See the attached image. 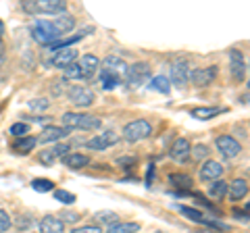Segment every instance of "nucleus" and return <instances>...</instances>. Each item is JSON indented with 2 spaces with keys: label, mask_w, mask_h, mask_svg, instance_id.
Instances as JSON below:
<instances>
[{
  "label": "nucleus",
  "mask_w": 250,
  "mask_h": 233,
  "mask_svg": "<svg viewBox=\"0 0 250 233\" xmlns=\"http://www.w3.org/2000/svg\"><path fill=\"white\" fill-rule=\"evenodd\" d=\"M48 106H50V102L46 98H34V100H29V108H31V111H36V113L46 111Z\"/></svg>",
  "instance_id": "nucleus-36"
},
{
  "label": "nucleus",
  "mask_w": 250,
  "mask_h": 233,
  "mask_svg": "<svg viewBox=\"0 0 250 233\" xmlns=\"http://www.w3.org/2000/svg\"><path fill=\"white\" fill-rule=\"evenodd\" d=\"M217 77V67H202V69H194L190 73V81L196 88H207L208 83H213V79Z\"/></svg>",
  "instance_id": "nucleus-10"
},
{
  "label": "nucleus",
  "mask_w": 250,
  "mask_h": 233,
  "mask_svg": "<svg viewBox=\"0 0 250 233\" xmlns=\"http://www.w3.org/2000/svg\"><path fill=\"white\" fill-rule=\"evenodd\" d=\"M200 179L202 181H217V179H221V175H223V165L221 162H217V160H205L202 162V167H200Z\"/></svg>",
  "instance_id": "nucleus-12"
},
{
  "label": "nucleus",
  "mask_w": 250,
  "mask_h": 233,
  "mask_svg": "<svg viewBox=\"0 0 250 233\" xmlns=\"http://www.w3.org/2000/svg\"><path fill=\"white\" fill-rule=\"evenodd\" d=\"M177 211L182 213L184 216H188L190 221H194V223H202V221H205V216H202V213H200V211H196V208H190V206H177Z\"/></svg>",
  "instance_id": "nucleus-32"
},
{
  "label": "nucleus",
  "mask_w": 250,
  "mask_h": 233,
  "mask_svg": "<svg viewBox=\"0 0 250 233\" xmlns=\"http://www.w3.org/2000/svg\"><path fill=\"white\" fill-rule=\"evenodd\" d=\"M31 36H34L36 42H40L42 46H48V48H50L54 42L61 40L59 32L52 27V23L46 21V19H38L34 25H31Z\"/></svg>",
  "instance_id": "nucleus-3"
},
{
  "label": "nucleus",
  "mask_w": 250,
  "mask_h": 233,
  "mask_svg": "<svg viewBox=\"0 0 250 233\" xmlns=\"http://www.w3.org/2000/svg\"><path fill=\"white\" fill-rule=\"evenodd\" d=\"M169 181L175 185L177 190H192V177L190 175H184V173H173V175H169Z\"/></svg>",
  "instance_id": "nucleus-25"
},
{
  "label": "nucleus",
  "mask_w": 250,
  "mask_h": 233,
  "mask_svg": "<svg viewBox=\"0 0 250 233\" xmlns=\"http://www.w3.org/2000/svg\"><path fill=\"white\" fill-rule=\"evenodd\" d=\"M94 219H96L98 223H104L108 227V225H113V223L119 221V214L113 213V211H98L96 214H94Z\"/></svg>",
  "instance_id": "nucleus-29"
},
{
  "label": "nucleus",
  "mask_w": 250,
  "mask_h": 233,
  "mask_svg": "<svg viewBox=\"0 0 250 233\" xmlns=\"http://www.w3.org/2000/svg\"><path fill=\"white\" fill-rule=\"evenodd\" d=\"M71 134V129H67V127H59V125H46L42 129V134L40 137H36L38 142H42V144H50V142H59V139H62L65 136Z\"/></svg>",
  "instance_id": "nucleus-14"
},
{
  "label": "nucleus",
  "mask_w": 250,
  "mask_h": 233,
  "mask_svg": "<svg viewBox=\"0 0 250 233\" xmlns=\"http://www.w3.org/2000/svg\"><path fill=\"white\" fill-rule=\"evenodd\" d=\"M69 150H71V146L62 142V144H57V146H54V148H52V154H54V158H62V156H67V152H69Z\"/></svg>",
  "instance_id": "nucleus-38"
},
{
  "label": "nucleus",
  "mask_w": 250,
  "mask_h": 233,
  "mask_svg": "<svg viewBox=\"0 0 250 233\" xmlns=\"http://www.w3.org/2000/svg\"><path fill=\"white\" fill-rule=\"evenodd\" d=\"M77 63V50L75 48H57L52 57V65L59 69H67L69 65Z\"/></svg>",
  "instance_id": "nucleus-13"
},
{
  "label": "nucleus",
  "mask_w": 250,
  "mask_h": 233,
  "mask_svg": "<svg viewBox=\"0 0 250 233\" xmlns=\"http://www.w3.org/2000/svg\"><path fill=\"white\" fill-rule=\"evenodd\" d=\"M4 60V54H2V48H0V63H2Z\"/></svg>",
  "instance_id": "nucleus-46"
},
{
  "label": "nucleus",
  "mask_w": 250,
  "mask_h": 233,
  "mask_svg": "<svg viewBox=\"0 0 250 233\" xmlns=\"http://www.w3.org/2000/svg\"><path fill=\"white\" fill-rule=\"evenodd\" d=\"M21 9L29 15H62L67 11V2H62V0H27V2H21Z\"/></svg>",
  "instance_id": "nucleus-1"
},
{
  "label": "nucleus",
  "mask_w": 250,
  "mask_h": 233,
  "mask_svg": "<svg viewBox=\"0 0 250 233\" xmlns=\"http://www.w3.org/2000/svg\"><path fill=\"white\" fill-rule=\"evenodd\" d=\"M38 229H40V233H65V223L54 214H46L38 225Z\"/></svg>",
  "instance_id": "nucleus-17"
},
{
  "label": "nucleus",
  "mask_w": 250,
  "mask_h": 233,
  "mask_svg": "<svg viewBox=\"0 0 250 233\" xmlns=\"http://www.w3.org/2000/svg\"><path fill=\"white\" fill-rule=\"evenodd\" d=\"M215 146H217V150L221 152V156H225V158H236L242 152V144L231 136H217Z\"/></svg>",
  "instance_id": "nucleus-8"
},
{
  "label": "nucleus",
  "mask_w": 250,
  "mask_h": 233,
  "mask_svg": "<svg viewBox=\"0 0 250 233\" xmlns=\"http://www.w3.org/2000/svg\"><path fill=\"white\" fill-rule=\"evenodd\" d=\"M15 225H17V229H21V231H23V229H29L31 225H34V221H31V216H29V214H21Z\"/></svg>",
  "instance_id": "nucleus-40"
},
{
  "label": "nucleus",
  "mask_w": 250,
  "mask_h": 233,
  "mask_svg": "<svg viewBox=\"0 0 250 233\" xmlns=\"http://www.w3.org/2000/svg\"><path fill=\"white\" fill-rule=\"evenodd\" d=\"M31 188H34L36 192L48 194V192H54V183L50 179H34L31 181Z\"/></svg>",
  "instance_id": "nucleus-33"
},
{
  "label": "nucleus",
  "mask_w": 250,
  "mask_h": 233,
  "mask_svg": "<svg viewBox=\"0 0 250 233\" xmlns=\"http://www.w3.org/2000/svg\"><path fill=\"white\" fill-rule=\"evenodd\" d=\"M198 233H215V231H198Z\"/></svg>",
  "instance_id": "nucleus-48"
},
{
  "label": "nucleus",
  "mask_w": 250,
  "mask_h": 233,
  "mask_svg": "<svg viewBox=\"0 0 250 233\" xmlns=\"http://www.w3.org/2000/svg\"><path fill=\"white\" fill-rule=\"evenodd\" d=\"M62 123H65L67 129H83V131H94L103 125L100 119L85 113H65L62 115Z\"/></svg>",
  "instance_id": "nucleus-2"
},
{
  "label": "nucleus",
  "mask_w": 250,
  "mask_h": 233,
  "mask_svg": "<svg viewBox=\"0 0 250 233\" xmlns=\"http://www.w3.org/2000/svg\"><path fill=\"white\" fill-rule=\"evenodd\" d=\"M117 162H119L121 167H131V165H136V158L134 156H121Z\"/></svg>",
  "instance_id": "nucleus-43"
},
{
  "label": "nucleus",
  "mask_w": 250,
  "mask_h": 233,
  "mask_svg": "<svg viewBox=\"0 0 250 233\" xmlns=\"http://www.w3.org/2000/svg\"><path fill=\"white\" fill-rule=\"evenodd\" d=\"M40 160L44 162V165H50V162L54 160V154H52V150H42V154H40Z\"/></svg>",
  "instance_id": "nucleus-42"
},
{
  "label": "nucleus",
  "mask_w": 250,
  "mask_h": 233,
  "mask_svg": "<svg viewBox=\"0 0 250 233\" xmlns=\"http://www.w3.org/2000/svg\"><path fill=\"white\" fill-rule=\"evenodd\" d=\"M117 142H119V136H117L115 131H104L103 136H94L92 139H88L85 146H88L90 150H106V148H111V146H115Z\"/></svg>",
  "instance_id": "nucleus-11"
},
{
  "label": "nucleus",
  "mask_w": 250,
  "mask_h": 233,
  "mask_svg": "<svg viewBox=\"0 0 250 233\" xmlns=\"http://www.w3.org/2000/svg\"><path fill=\"white\" fill-rule=\"evenodd\" d=\"M71 233H103L98 225H83V227H75Z\"/></svg>",
  "instance_id": "nucleus-41"
},
{
  "label": "nucleus",
  "mask_w": 250,
  "mask_h": 233,
  "mask_svg": "<svg viewBox=\"0 0 250 233\" xmlns=\"http://www.w3.org/2000/svg\"><path fill=\"white\" fill-rule=\"evenodd\" d=\"M150 134H152V125L146 119H136L123 127V137H125V142H129V144H136L140 139L148 137Z\"/></svg>",
  "instance_id": "nucleus-5"
},
{
  "label": "nucleus",
  "mask_w": 250,
  "mask_h": 233,
  "mask_svg": "<svg viewBox=\"0 0 250 233\" xmlns=\"http://www.w3.org/2000/svg\"><path fill=\"white\" fill-rule=\"evenodd\" d=\"M2 27H4V25H2V21H0V38H2Z\"/></svg>",
  "instance_id": "nucleus-47"
},
{
  "label": "nucleus",
  "mask_w": 250,
  "mask_h": 233,
  "mask_svg": "<svg viewBox=\"0 0 250 233\" xmlns=\"http://www.w3.org/2000/svg\"><path fill=\"white\" fill-rule=\"evenodd\" d=\"M225 194H228V183H225V181L217 179V181H210L208 183V196L210 198L221 200V198H225Z\"/></svg>",
  "instance_id": "nucleus-26"
},
{
  "label": "nucleus",
  "mask_w": 250,
  "mask_h": 233,
  "mask_svg": "<svg viewBox=\"0 0 250 233\" xmlns=\"http://www.w3.org/2000/svg\"><path fill=\"white\" fill-rule=\"evenodd\" d=\"M29 119L34 121V123H46V121L50 119V116H29Z\"/></svg>",
  "instance_id": "nucleus-45"
},
{
  "label": "nucleus",
  "mask_w": 250,
  "mask_h": 233,
  "mask_svg": "<svg viewBox=\"0 0 250 233\" xmlns=\"http://www.w3.org/2000/svg\"><path fill=\"white\" fill-rule=\"evenodd\" d=\"M65 79H88V77H85L80 63H73V65H69L65 69Z\"/></svg>",
  "instance_id": "nucleus-30"
},
{
  "label": "nucleus",
  "mask_w": 250,
  "mask_h": 233,
  "mask_svg": "<svg viewBox=\"0 0 250 233\" xmlns=\"http://www.w3.org/2000/svg\"><path fill=\"white\" fill-rule=\"evenodd\" d=\"M229 69H231V77L236 81H244L246 79V60H244V54L240 50L231 48L229 50Z\"/></svg>",
  "instance_id": "nucleus-9"
},
{
  "label": "nucleus",
  "mask_w": 250,
  "mask_h": 233,
  "mask_svg": "<svg viewBox=\"0 0 250 233\" xmlns=\"http://www.w3.org/2000/svg\"><path fill=\"white\" fill-rule=\"evenodd\" d=\"M190 63L186 58H177L173 65H171V81H173L177 88H186L190 83Z\"/></svg>",
  "instance_id": "nucleus-7"
},
{
  "label": "nucleus",
  "mask_w": 250,
  "mask_h": 233,
  "mask_svg": "<svg viewBox=\"0 0 250 233\" xmlns=\"http://www.w3.org/2000/svg\"><path fill=\"white\" fill-rule=\"evenodd\" d=\"M52 23V27L59 32V36L62 34H67V32H71V29L75 27V19L71 17V15H67V13H62V15H57V19L50 21Z\"/></svg>",
  "instance_id": "nucleus-20"
},
{
  "label": "nucleus",
  "mask_w": 250,
  "mask_h": 233,
  "mask_svg": "<svg viewBox=\"0 0 250 233\" xmlns=\"http://www.w3.org/2000/svg\"><path fill=\"white\" fill-rule=\"evenodd\" d=\"M100 71L119 75L121 79H123L125 71H127V65H125V60H123L121 57H117V54H111V57H106V58L103 60V69H100Z\"/></svg>",
  "instance_id": "nucleus-15"
},
{
  "label": "nucleus",
  "mask_w": 250,
  "mask_h": 233,
  "mask_svg": "<svg viewBox=\"0 0 250 233\" xmlns=\"http://www.w3.org/2000/svg\"><path fill=\"white\" fill-rule=\"evenodd\" d=\"M59 219H61L62 223H77V221H80V214L71 213V211H62V213L59 214Z\"/></svg>",
  "instance_id": "nucleus-39"
},
{
  "label": "nucleus",
  "mask_w": 250,
  "mask_h": 233,
  "mask_svg": "<svg viewBox=\"0 0 250 233\" xmlns=\"http://www.w3.org/2000/svg\"><path fill=\"white\" fill-rule=\"evenodd\" d=\"M36 144H38V139H36V137H31V136L17 137V142L13 144V150L17 152V154H29L31 150L36 148Z\"/></svg>",
  "instance_id": "nucleus-22"
},
{
  "label": "nucleus",
  "mask_w": 250,
  "mask_h": 233,
  "mask_svg": "<svg viewBox=\"0 0 250 233\" xmlns=\"http://www.w3.org/2000/svg\"><path fill=\"white\" fill-rule=\"evenodd\" d=\"M67 98L69 102L75 104V106H90L94 104V100H96V96H94V92L83 88V85H71V88L67 90Z\"/></svg>",
  "instance_id": "nucleus-6"
},
{
  "label": "nucleus",
  "mask_w": 250,
  "mask_h": 233,
  "mask_svg": "<svg viewBox=\"0 0 250 233\" xmlns=\"http://www.w3.org/2000/svg\"><path fill=\"white\" fill-rule=\"evenodd\" d=\"M228 194L231 200H242L248 196V181L246 179H233L228 183Z\"/></svg>",
  "instance_id": "nucleus-19"
},
{
  "label": "nucleus",
  "mask_w": 250,
  "mask_h": 233,
  "mask_svg": "<svg viewBox=\"0 0 250 233\" xmlns=\"http://www.w3.org/2000/svg\"><path fill=\"white\" fill-rule=\"evenodd\" d=\"M154 233H165V231H154Z\"/></svg>",
  "instance_id": "nucleus-49"
},
{
  "label": "nucleus",
  "mask_w": 250,
  "mask_h": 233,
  "mask_svg": "<svg viewBox=\"0 0 250 233\" xmlns=\"http://www.w3.org/2000/svg\"><path fill=\"white\" fill-rule=\"evenodd\" d=\"M190 156H192V160H205V158H208V146L207 144H196V146H192L190 148Z\"/></svg>",
  "instance_id": "nucleus-31"
},
{
  "label": "nucleus",
  "mask_w": 250,
  "mask_h": 233,
  "mask_svg": "<svg viewBox=\"0 0 250 233\" xmlns=\"http://www.w3.org/2000/svg\"><path fill=\"white\" fill-rule=\"evenodd\" d=\"M100 81H103V88L104 90H115L117 85H121V77L119 75H113V73H104L100 71Z\"/></svg>",
  "instance_id": "nucleus-28"
},
{
  "label": "nucleus",
  "mask_w": 250,
  "mask_h": 233,
  "mask_svg": "<svg viewBox=\"0 0 250 233\" xmlns=\"http://www.w3.org/2000/svg\"><path fill=\"white\" fill-rule=\"evenodd\" d=\"M62 165L67 169H83L90 165V156H85V154H80V152H71L67 154V156H62Z\"/></svg>",
  "instance_id": "nucleus-18"
},
{
  "label": "nucleus",
  "mask_w": 250,
  "mask_h": 233,
  "mask_svg": "<svg viewBox=\"0 0 250 233\" xmlns=\"http://www.w3.org/2000/svg\"><path fill=\"white\" fill-rule=\"evenodd\" d=\"M225 113V108H207V106H198V108H192V116L194 119H200V121H208L213 116Z\"/></svg>",
  "instance_id": "nucleus-23"
},
{
  "label": "nucleus",
  "mask_w": 250,
  "mask_h": 233,
  "mask_svg": "<svg viewBox=\"0 0 250 233\" xmlns=\"http://www.w3.org/2000/svg\"><path fill=\"white\" fill-rule=\"evenodd\" d=\"M11 225H13V221H11V214L6 213V211H0V233L9 231V229H11Z\"/></svg>",
  "instance_id": "nucleus-37"
},
{
  "label": "nucleus",
  "mask_w": 250,
  "mask_h": 233,
  "mask_svg": "<svg viewBox=\"0 0 250 233\" xmlns=\"http://www.w3.org/2000/svg\"><path fill=\"white\" fill-rule=\"evenodd\" d=\"M190 142H188L186 137H177L173 146H171V158L177 160V162H186L188 158H190Z\"/></svg>",
  "instance_id": "nucleus-16"
},
{
  "label": "nucleus",
  "mask_w": 250,
  "mask_h": 233,
  "mask_svg": "<svg viewBox=\"0 0 250 233\" xmlns=\"http://www.w3.org/2000/svg\"><path fill=\"white\" fill-rule=\"evenodd\" d=\"M27 134H29V125H27L25 121L11 125V136H15V137H25Z\"/></svg>",
  "instance_id": "nucleus-35"
},
{
  "label": "nucleus",
  "mask_w": 250,
  "mask_h": 233,
  "mask_svg": "<svg viewBox=\"0 0 250 233\" xmlns=\"http://www.w3.org/2000/svg\"><path fill=\"white\" fill-rule=\"evenodd\" d=\"M54 198H57L59 202H62V204H73V202L77 200L75 194L67 192V190H57V192H54Z\"/></svg>",
  "instance_id": "nucleus-34"
},
{
  "label": "nucleus",
  "mask_w": 250,
  "mask_h": 233,
  "mask_svg": "<svg viewBox=\"0 0 250 233\" xmlns=\"http://www.w3.org/2000/svg\"><path fill=\"white\" fill-rule=\"evenodd\" d=\"M233 216H238L240 221H248V214H246V213H242V211H238V208L233 211Z\"/></svg>",
  "instance_id": "nucleus-44"
},
{
  "label": "nucleus",
  "mask_w": 250,
  "mask_h": 233,
  "mask_svg": "<svg viewBox=\"0 0 250 233\" xmlns=\"http://www.w3.org/2000/svg\"><path fill=\"white\" fill-rule=\"evenodd\" d=\"M138 231H140L138 223H123V221H117L106 227V233H138Z\"/></svg>",
  "instance_id": "nucleus-24"
},
{
  "label": "nucleus",
  "mask_w": 250,
  "mask_h": 233,
  "mask_svg": "<svg viewBox=\"0 0 250 233\" xmlns=\"http://www.w3.org/2000/svg\"><path fill=\"white\" fill-rule=\"evenodd\" d=\"M148 75H150V65L142 63V60H138V63L127 67V71H125L121 83H125L129 90H136V88H140V85H142L148 79Z\"/></svg>",
  "instance_id": "nucleus-4"
},
{
  "label": "nucleus",
  "mask_w": 250,
  "mask_h": 233,
  "mask_svg": "<svg viewBox=\"0 0 250 233\" xmlns=\"http://www.w3.org/2000/svg\"><path fill=\"white\" fill-rule=\"evenodd\" d=\"M150 90L161 92V94H169V92H171V83H169L167 77H163V75L152 77V79H150Z\"/></svg>",
  "instance_id": "nucleus-27"
},
{
  "label": "nucleus",
  "mask_w": 250,
  "mask_h": 233,
  "mask_svg": "<svg viewBox=\"0 0 250 233\" xmlns=\"http://www.w3.org/2000/svg\"><path fill=\"white\" fill-rule=\"evenodd\" d=\"M80 67L83 69L85 77H92L100 69V58L94 57V54H85V57H82V60H80Z\"/></svg>",
  "instance_id": "nucleus-21"
}]
</instances>
